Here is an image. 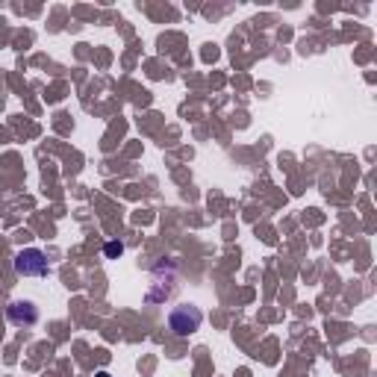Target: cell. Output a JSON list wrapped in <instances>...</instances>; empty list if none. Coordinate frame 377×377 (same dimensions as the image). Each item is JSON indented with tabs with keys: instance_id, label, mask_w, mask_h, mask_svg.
Instances as JSON below:
<instances>
[{
	"instance_id": "3",
	"label": "cell",
	"mask_w": 377,
	"mask_h": 377,
	"mask_svg": "<svg viewBox=\"0 0 377 377\" xmlns=\"http://www.w3.org/2000/svg\"><path fill=\"white\" fill-rule=\"evenodd\" d=\"M9 321L18 327H32L39 321V309L36 304H30V301H15L12 307H9Z\"/></svg>"
},
{
	"instance_id": "4",
	"label": "cell",
	"mask_w": 377,
	"mask_h": 377,
	"mask_svg": "<svg viewBox=\"0 0 377 377\" xmlns=\"http://www.w3.org/2000/svg\"><path fill=\"white\" fill-rule=\"evenodd\" d=\"M121 253H124V245H121V242H109L106 245V257H121Z\"/></svg>"
},
{
	"instance_id": "1",
	"label": "cell",
	"mask_w": 377,
	"mask_h": 377,
	"mask_svg": "<svg viewBox=\"0 0 377 377\" xmlns=\"http://www.w3.org/2000/svg\"><path fill=\"white\" fill-rule=\"evenodd\" d=\"M15 271L21 277H44L50 269H48V260L39 248H24L15 253Z\"/></svg>"
},
{
	"instance_id": "2",
	"label": "cell",
	"mask_w": 377,
	"mask_h": 377,
	"mask_svg": "<svg viewBox=\"0 0 377 377\" xmlns=\"http://www.w3.org/2000/svg\"><path fill=\"white\" fill-rule=\"evenodd\" d=\"M201 321H204L201 309L192 307V304H186V307H177L174 309L171 318H168V325H171V330H174L177 336H188V334H195V330L201 327Z\"/></svg>"
}]
</instances>
